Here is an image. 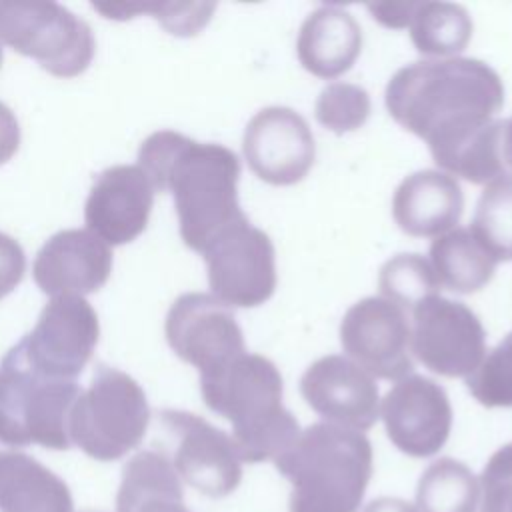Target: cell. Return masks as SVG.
<instances>
[{
  "label": "cell",
  "instance_id": "5",
  "mask_svg": "<svg viewBox=\"0 0 512 512\" xmlns=\"http://www.w3.org/2000/svg\"><path fill=\"white\" fill-rule=\"evenodd\" d=\"M80 392L76 380L46 376L10 348L0 362V444L68 450V416Z\"/></svg>",
  "mask_w": 512,
  "mask_h": 512
},
{
  "label": "cell",
  "instance_id": "30",
  "mask_svg": "<svg viewBox=\"0 0 512 512\" xmlns=\"http://www.w3.org/2000/svg\"><path fill=\"white\" fill-rule=\"evenodd\" d=\"M94 10L102 12L106 18L126 20L134 14L150 12L162 22L166 30L178 36L196 34L208 20L214 4H92Z\"/></svg>",
  "mask_w": 512,
  "mask_h": 512
},
{
  "label": "cell",
  "instance_id": "15",
  "mask_svg": "<svg viewBox=\"0 0 512 512\" xmlns=\"http://www.w3.org/2000/svg\"><path fill=\"white\" fill-rule=\"evenodd\" d=\"M382 420L392 444L414 458L440 452L452 428L446 390L434 380L410 374L398 380L382 400Z\"/></svg>",
  "mask_w": 512,
  "mask_h": 512
},
{
  "label": "cell",
  "instance_id": "26",
  "mask_svg": "<svg viewBox=\"0 0 512 512\" xmlns=\"http://www.w3.org/2000/svg\"><path fill=\"white\" fill-rule=\"evenodd\" d=\"M470 230L496 262L512 260V176L504 174L486 184Z\"/></svg>",
  "mask_w": 512,
  "mask_h": 512
},
{
  "label": "cell",
  "instance_id": "31",
  "mask_svg": "<svg viewBox=\"0 0 512 512\" xmlns=\"http://www.w3.org/2000/svg\"><path fill=\"white\" fill-rule=\"evenodd\" d=\"M480 512H512V442L488 460L480 476Z\"/></svg>",
  "mask_w": 512,
  "mask_h": 512
},
{
  "label": "cell",
  "instance_id": "36",
  "mask_svg": "<svg viewBox=\"0 0 512 512\" xmlns=\"http://www.w3.org/2000/svg\"><path fill=\"white\" fill-rule=\"evenodd\" d=\"M500 156H502V164L504 170H512V118L504 120V128H502V138H500Z\"/></svg>",
  "mask_w": 512,
  "mask_h": 512
},
{
  "label": "cell",
  "instance_id": "28",
  "mask_svg": "<svg viewBox=\"0 0 512 512\" xmlns=\"http://www.w3.org/2000/svg\"><path fill=\"white\" fill-rule=\"evenodd\" d=\"M466 386L486 408H512V332L466 376Z\"/></svg>",
  "mask_w": 512,
  "mask_h": 512
},
{
  "label": "cell",
  "instance_id": "6",
  "mask_svg": "<svg viewBox=\"0 0 512 512\" xmlns=\"http://www.w3.org/2000/svg\"><path fill=\"white\" fill-rule=\"evenodd\" d=\"M150 408L140 384L118 368L98 364L68 416V436L94 460H118L136 448L148 428Z\"/></svg>",
  "mask_w": 512,
  "mask_h": 512
},
{
  "label": "cell",
  "instance_id": "23",
  "mask_svg": "<svg viewBox=\"0 0 512 512\" xmlns=\"http://www.w3.org/2000/svg\"><path fill=\"white\" fill-rule=\"evenodd\" d=\"M430 266L440 286L472 294L482 290L494 276L496 260L470 228H452L430 244Z\"/></svg>",
  "mask_w": 512,
  "mask_h": 512
},
{
  "label": "cell",
  "instance_id": "35",
  "mask_svg": "<svg viewBox=\"0 0 512 512\" xmlns=\"http://www.w3.org/2000/svg\"><path fill=\"white\" fill-rule=\"evenodd\" d=\"M364 512H418L416 506L400 500V498H378L370 502Z\"/></svg>",
  "mask_w": 512,
  "mask_h": 512
},
{
  "label": "cell",
  "instance_id": "18",
  "mask_svg": "<svg viewBox=\"0 0 512 512\" xmlns=\"http://www.w3.org/2000/svg\"><path fill=\"white\" fill-rule=\"evenodd\" d=\"M112 252L90 230H62L36 254L32 276L38 288L56 296H82L98 292L110 278Z\"/></svg>",
  "mask_w": 512,
  "mask_h": 512
},
{
  "label": "cell",
  "instance_id": "8",
  "mask_svg": "<svg viewBox=\"0 0 512 512\" xmlns=\"http://www.w3.org/2000/svg\"><path fill=\"white\" fill-rule=\"evenodd\" d=\"M156 422L160 454L168 458L178 478L210 498H222L236 490L242 478V460L226 432L184 410H160Z\"/></svg>",
  "mask_w": 512,
  "mask_h": 512
},
{
  "label": "cell",
  "instance_id": "10",
  "mask_svg": "<svg viewBox=\"0 0 512 512\" xmlns=\"http://www.w3.org/2000/svg\"><path fill=\"white\" fill-rule=\"evenodd\" d=\"M410 348L434 374L470 376L484 358L486 332L478 316L462 302L428 296L412 308Z\"/></svg>",
  "mask_w": 512,
  "mask_h": 512
},
{
  "label": "cell",
  "instance_id": "34",
  "mask_svg": "<svg viewBox=\"0 0 512 512\" xmlns=\"http://www.w3.org/2000/svg\"><path fill=\"white\" fill-rule=\"evenodd\" d=\"M20 146V126L14 112L0 102V166L8 162Z\"/></svg>",
  "mask_w": 512,
  "mask_h": 512
},
{
  "label": "cell",
  "instance_id": "7",
  "mask_svg": "<svg viewBox=\"0 0 512 512\" xmlns=\"http://www.w3.org/2000/svg\"><path fill=\"white\" fill-rule=\"evenodd\" d=\"M0 40L58 78L82 74L96 50L90 26L56 2H0Z\"/></svg>",
  "mask_w": 512,
  "mask_h": 512
},
{
  "label": "cell",
  "instance_id": "12",
  "mask_svg": "<svg viewBox=\"0 0 512 512\" xmlns=\"http://www.w3.org/2000/svg\"><path fill=\"white\" fill-rule=\"evenodd\" d=\"M410 322L398 304L368 296L348 308L340 324L344 352L370 376L402 380L412 374Z\"/></svg>",
  "mask_w": 512,
  "mask_h": 512
},
{
  "label": "cell",
  "instance_id": "1",
  "mask_svg": "<svg viewBox=\"0 0 512 512\" xmlns=\"http://www.w3.org/2000/svg\"><path fill=\"white\" fill-rule=\"evenodd\" d=\"M504 86L494 68L474 58L420 60L386 86V108L422 138L446 174L488 184L506 174L500 156Z\"/></svg>",
  "mask_w": 512,
  "mask_h": 512
},
{
  "label": "cell",
  "instance_id": "20",
  "mask_svg": "<svg viewBox=\"0 0 512 512\" xmlns=\"http://www.w3.org/2000/svg\"><path fill=\"white\" fill-rule=\"evenodd\" d=\"M360 48V24L338 6H320L308 14L296 40V54L304 70L326 80L348 72Z\"/></svg>",
  "mask_w": 512,
  "mask_h": 512
},
{
  "label": "cell",
  "instance_id": "37",
  "mask_svg": "<svg viewBox=\"0 0 512 512\" xmlns=\"http://www.w3.org/2000/svg\"><path fill=\"white\" fill-rule=\"evenodd\" d=\"M0 66H2V48H0Z\"/></svg>",
  "mask_w": 512,
  "mask_h": 512
},
{
  "label": "cell",
  "instance_id": "11",
  "mask_svg": "<svg viewBox=\"0 0 512 512\" xmlns=\"http://www.w3.org/2000/svg\"><path fill=\"white\" fill-rule=\"evenodd\" d=\"M98 334V316L82 296H56L14 348L34 370L76 380L94 352Z\"/></svg>",
  "mask_w": 512,
  "mask_h": 512
},
{
  "label": "cell",
  "instance_id": "13",
  "mask_svg": "<svg viewBox=\"0 0 512 512\" xmlns=\"http://www.w3.org/2000/svg\"><path fill=\"white\" fill-rule=\"evenodd\" d=\"M164 332L176 356L196 366L200 374L246 352L232 310L204 292L178 296L166 314Z\"/></svg>",
  "mask_w": 512,
  "mask_h": 512
},
{
  "label": "cell",
  "instance_id": "33",
  "mask_svg": "<svg viewBox=\"0 0 512 512\" xmlns=\"http://www.w3.org/2000/svg\"><path fill=\"white\" fill-rule=\"evenodd\" d=\"M418 2H380L368 4V12L386 28H406Z\"/></svg>",
  "mask_w": 512,
  "mask_h": 512
},
{
  "label": "cell",
  "instance_id": "29",
  "mask_svg": "<svg viewBox=\"0 0 512 512\" xmlns=\"http://www.w3.org/2000/svg\"><path fill=\"white\" fill-rule=\"evenodd\" d=\"M314 114L324 128L336 134L352 132L368 120L370 96L358 84L332 82L320 92Z\"/></svg>",
  "mask_w": 512,
  "mask_h": 512
},
{
  "label": "cell",
  "instance_id": "17",
  "mask_svg": "<svg viewBox=\"0 0 512 512\" xmlns=\"http://www.w3.org/2000/svg\"><path fill=\"white\" fill-rule=\"evenodd\" d=\"M152 202L154 186L146 172L138 164H118L94 180L84 220L88 230L108 246L128 244L146 230Z\"/></svg>",
  "mask_w": 512,
  "mask_h": 512
},
{
  "label": "cell",
  "instance_id": "22",
  "mask_svg": "<svg viewBox=\"0 0 512 512\" xmlns=\"http://www.w3.org/2000/svg\"><path fill=\"white\" fill-rule=\"evenodd\" d=\"M116 510L188 512L184 506L180 478L166 456L154 450H144L124 464Z\"/></svg>",
  "mask_w": 512,
  "mask_h": 512
},
{
  "label": "cell",
  "instance_id": "21",
  "mask_svg": "<svg viewBox=\"0 0 512 512\" xmlns=\"http://www.w3.org/2000/svg\"><path fill=\"white\" fill-rule=\"evenodd\" d=\"M0 512H72L62 478L22 452H0Z\"/></svg>",
  "mask_w": 512,
  "mask_h": 512
},
{
  "label": "cell",
  "instance_id": "9",
  "mask_svg": "<svg viewBox=\"0 0 512 512\" xmlns=\"http://www.w3.org/2000/svg\"><path fill=\"white\" fill-rule=\"evenodd\" d=\"M212 296L228 308H254L276 290L274 246L244 216L202 252Z\"/></svg>",
  "mask_w": 512,
  "mask_h": 512
},
{
  "label": "cell",
  "instance_id": "25",
  "mask_svg": "<svg viewBox=\"0 0 512 512\" xmlns=\"http://www.w3.org/2000/svg\"><path fill=\"white\" fill-rule=\"evenodd\" d=\"M480 484L458 460L440 458L426 468L418 482V512H476Z\"/></svg>",
  "mask_w": 512,
  "mask_h": 512
},
{
  "label": "cell",
  "instance_id": "2",
  "mask_svg": "<svg viewBox=\"0 0 512 512\" xmlns=\"http://www.w3.org/2000/svg\"><path fill=\"white\" fill-rule=\"evenodd\" d=\"M138 166L154 190L172 194L180 236L194 252L202 254L220 232L246 216L236 190L240 162L222 144L158 130L142 142Z\"/></svg>",
  "mask_w": 512,
  "mask_h": 512
},
{
  "label": "cell",
  "instance_id": "3",
  "mask_svg": "<svg viewBox=\"0 0 512 512\" xmlns=\"http://www.w3.org/2000/svg\"><path fill=\"white\" fill-rule=\"evenodd\" d=\"M204 404L230 420L242 462L276 460L300 436L298 420L282 404V376L272 360L244 352L200 374Z\"/></svg>",
  "mask_w": 512,
  "mask_h": 512
},
{
  "label": "cell",
  "instance_id": "24",
  "mask_svg": "<svg viewBox=\"0 0 512 512\" xmlns=\"http://www.w3.org/2000/svg\"><path fill=\"white\" fill-rule=\"evenodd\" d=\"M408 28L420 54L452 56L468 46L472 36V18L460 4L418 2Z\"/></svg>",
  "mask_w": 512,
  "mask_h": 512
},
{
  "label": "cell",
  "instance_id": "19",
  "mask_svg": "<svg viewBox=\"0 0 512 512\" xmlns=\"http://www.w3.org/2000/svg\"><path fill=\"white\" fill-rule=\"evenodd\" d=\"M464 194L458 180L440 170L406 176L394 192L392 216L410 236L430 238L450 232L462 218Z\"/></svg>",
  "mask_w": 512,
  "mask_h": 512
},
{
  "label": "cell",
  "instance_id": "27",
  "mask_svg": "<svg viewBox=\"0 0 512 512\" xmlns=\"http://www.w3.org/2000/svg\"><path fill=\"white\" fill-rule=\"evenodd\" d=\"M382 298L400 308H414L428 296L438 294V280L430 262L420 254H398L390 258L378 276Z\"/></svg>",
  "mask_w": 512,
  "mask_h": 512
},
{
  "label": "cell",
  "instance_id": "16",
  "mask_svg": "<svg viewBox=\"0 0 512 512\" xmlns=\"http://www.w3.org/2000/svg\"><path fill=\"white\" fill-rule=\"evenodd\" d=\"M306 404L326 422L368 430L378 420V386L374 378L346 356H322L300 378Z\"/></svg>",
  "mask_w": 512,
  "mask_h": 512
},
{
  "label": "cell",
  "instance_id": "14",
  "mask_svg": "<svg viewBox=\"0 0 512 512\" xmlns=\"http://www.w3.org/2000/svg\"><path fill=\"white\" fill-rule=\"evenodd\" d=\"M242 150L250 170L272 186L300 182L316 156L310 126L286 106H268L256 112L246 124Z\"/></svg>",
  "mask_w": 512,
  "mask_h": 512
},
{
  "label": "cell",
  "instance_id": "4",
  "mask_svg": "<svg viewBox=\"0 0 512 512\" xmlns=\"http://www.w3.org/2000/svg\"><path fill=\"white\" fill-rule=\"evenodd\" d=\"M290 480V512H358L372 476V446L352 428L308 426L274 460Z\"/></svg>",
  "mask_w": 512,
  "mask_h": 512
},
{
  "label": "cell",
  "instance_id": "32",
  "mask_svg": "<svg viewBox=\"0 0 512 512\" xmlns=\"http://www.w3.org/2000/svg\"><path fill=\"white\" fill-rule=\"evenodd\" d=\"M24 270L26 258L22 246L12 236L0 232V300L20 284Z\"/></svg>",
  "mask_w": 512,
  "mask_h": 512
}]
</instances>
